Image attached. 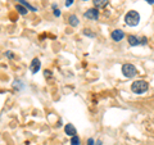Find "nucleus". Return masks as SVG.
Wrapping results in <instances>:
<instances>
[{"label":"nucleus","mask_w":154,"mask_h":145,"mask_svg":"<svg viewBox=\"0 0 154 145\" xmlns=\"http://www.w3.org/2000/svg\"><path fill=\"white\" fill-rule=\"evenodd\" d=\"M125 22L126 25L130 27H135L140 23V14H139L136 11H130L126 13L125 16Z\"/></svg>","instance_id":"f257e3e1"},{"label":"nucleus","mask_w":154,"mask_h":145,"mask_svg":"<svg viewBox=\"0 0 154 145\" xmlns=\"http://www.w3.org/2000/svg\"><path fill=\"white\" fill-rule=\"evenodd\" d=\"M148 89H149V84L144 80H137L132 82V85H131V90L135 94H144L148 91Z\"/></svg>","instance_id":"f03ea898"},{"label":"nucleus","mask_w":154,"mask_h":145,"mask_svg":"<svg viewBox=\"0 0 154 145\" xmlns=\"http://www.w3.org/2000/svg\"><path fill=\"white\" fill-rule=\"evenodd\" d=\"M122 73L125 77H127V79H134V77L137 75V69L134 64L126 63V64L122 66Z\"/></svg>","instance_id":"7ed1b4c3"},{"label":"nucleus","mask_w":154,"mask_h":145,"mask_svg":"<svg viewBox=\"0 0 154 145\" xmlns=\"http://www.w3.org/2000/svg\"><path fill=\"white\" fill-rule=\"evenodd\" d=\"M84 17L88 18V19H91V21H98L99 18V11L95 8H91V9H88L85 13H84Z\"/></svg>","instance_id":"20e7f679"},{"label":"nucleus","mask_w":154,"mask_h":145,"mask_svg":"<svg viewBox=\"0 0 154 145\" xmlns=\"http://www.w3.org/2000/svg\"><path fill=\"white\" fill-rule=\"evenodd\" d=\"M40 68H41V62H40L38 58H35V59L32 60L31 66H30V71L32 72V73H37V72L40 71Z\"/></svg>","instance_id":"39448f33"},{"label":"nucleus","mask_w":154,"mask_h":145,"mask_svg":"<svg viewBox=\"0 0 154 145\" xmlns=\"http://www.w3.org/2000/svg\"><path fill=\"white\" fill-rule=\"evenodd\" d=\"M110 36H112V39L114 41H121L125 37V32L122 30H114L112 33H110Z\"/></svg>","instance_id":"423d86ee"},{"label":"nucleus","mask_w":154,"mask_h":145,"mask_svg":"<svg viewBox=\"0 0 154 145\" xmlns=\"http://www.w3.org/2000/svg\"><path fill=\"white\" fill-rule=\"evenodd\" d=\"M64 131H66V134L68 135V136H75V135L77 134V131H76V127L73 126L72 123H67L66 125V127H64Z\"/></svg>","instance_id":"0eeeda50"},{"label":"nucleus","mask_w":154,"mask_h":145,"mask_svg":"<svg viewBox=\"0 0 154 145\" xmlns=\"http://www.w3.org/2000/svg\"><path fill=\"white\" fill-rule=\"evenodd\" d=\"M127 41H128V44L131 45V46H137L139 44H140V39L136 37L135 35H128Z\"/></svg>","instance_id":"6e6552de"},{"label":"nucleus","mask_w":154,"mask_h":145,"mask_svg":"<svg viewBox=\"0 0 154 145\" xmlns=\"http://www.w3.org/2000/svg\"><path fill=\"white\" fill-rule=\"evenodd\" d=\"M14 2H18L19 4H21V5H23V7L27 8V9H30L31 12H37V9H36L35 7H33V5H31L30 3H27L26 0H14Z\"/></svg>","instance_id":"1a4fd4ad"},{"label":"nucleus","mask_w":154,"mask_h":145,"mask_svg":"<svg viewBox=\"0 0 154 145\" xmlns=\"http://www.w3.org/2000/svg\"><path fill=\"white\" fill-rule=\"evenodd\" d=\"M68 23H69V26H72V27H77L79 26V23H80V21H79V18H77V16L72 14V16H69V18H68Z\"/></svg>","instance_id":"9d476101"},{"label":"nucleus","mask_w":154,"mask_h":145,"mask_svg":"<svg viewBox=\"0 0 154 145\" xmlns=\"http://www.w3.org/2000/svg\"><path fill=\"white\" fill-rule=\"evenodd\" d=\"M93 3H94V5L99 9V8H104V7H107L108 0H93Z\"/></svg>","instance_id":"9b49d317"},{"label":"nucleus","mask_w":154,"mask_h":145,"mask_svg":"<svg viewBox=\"0 0 154 145\" xmlns=\"http://www.w3.org/2000/svg\"><path fill=\"white\" fill-rule=\"evenodd\" d=\"M16 11H17L19 14H22V16H25V14L28 13V9L25 8L23 5H21V4H16Z\"/></svg>","instance_id":"f8f14e48"},{"label":"nucleus","mask_w":154,"mask_h":145,"mask_svg":"<svg viewBox=\"0 0 154 145\" xmlns=\"http://www.w3.org/2000/svg\"><path fill=\"white\" fill-rule=\"evenodd\" d=\"M13 88L16 90H22L23 88H25V85H23V82L21 80H16L13 82Z\"/></svg>","instance_id":"ddd939ff"},{"label":"nucleus","mask_w":154,"mask_h":145,"mask_svg":"<svg viewBox=\"0 0 154 145\" xmlns=\"http://www.w3.org/2000/svg\"><path fill=\"white\" fill-rule=\"evenodd\" d=\"M80 144H81V140H80V137L77 136V135L72 136V139H71V145H80Z\"/></svg>","instance_id":"4468645a"},{"label":"nucleus","mask_w":154,"mask_h":145,"mask_svg":"<svg viewBox=\"0 0 154 145\" xmlns=\"http://www.w3.org/2000/svg\"><path fill=\"white\" fill-rule=\"evenodd\" d=\"M84 33H85L86 36H89V37H93V39L95 37V33H93L90 30H84Z\"/></svg>","instance_id":"2eb2a0df"},{"label":"nucleus","mask_w":154,"mask_h":145,"mask_svg":"<svg viewBox=\"0 0 154 145\" xmlns=\"http://www.w3.org/2000/svg\"><path fill=\"white\" fill-rule=\"evenodd\" d=\"M5 55L9 58V59H13V58H14V54H13V53L11 51V50H8V51H5Z\"/></svg>","instance_id":"dca6fc26"},{"label":"nucleus","mask_w":154,"mask_h":145,"mask_svg":"<svg viewBox=\"0 0 154 145\" xmlns=\"http://www.w3.org/2000/svg\"><path fill=\"white\" fill-rule=\"evenodd\" d=\"M54 16L55 17H60V11L58 8H54Z\"/></svg>","instance_id":"f3484780"},{"label":"nucleus","mask_w":154,"mask_h":145,"mask_svg":"<svg viewBox=\"0 0 154 145\" xmlns=\"http://www.w3.org/2000/svg\"><path fill=\"white\" fill-rule=\"evenodd\" d=\"M73 2H75V0H66V7H67V8L71 7L72 4H73Z\"/></svg>","instance_id":"a211bd4d"},{"label":"nucleus","mask_w":154,"mask_h":145,"mask_svg":"<svg viewBox=\"0 0 154 145\" xmlns=\"http://www.w3.org/2000/svg\"><path fill=\"white\" fill-rule=\"evenodd\" d=\"M88 145H95V141H94V139H93V137L88 139Z\"/></svg>","instance_id":"6ab92c4d"},{"label":"nucleus","mask_w":154,"mask_h":145,"mask_svg":"<svg viewBox=\"0 0 154 145\" xmlns=\"http://www.w3.org/2000/svg\"><path fill=\"white\" fill-rule=\"evenodd\" d=\"M140 44H141V45H146V37H141Z\"/></svg>","instance_id":"aec40b11"},{"label":"nucleus","mask_w":154,"mask_h":145,"mask_svg":"<svg viewBox=\"0 0 154 145\" xmlns=\"http://www.w3.org/2000/svg\"><path fill=\"white\" fill-rule=\"evenodd\" d=\"M44 76H45V77H51V72L45 69V72H44Z\"/></svg>","instance_id":"412c9836"},{"label":"nucleus","mask_w":154,"mask_h":145,"mask_svg":"<svg viewBox=\"0 0 154 145\" xmlns=\"http://www.w3.org/2000/svg\"><path fill=\"white\" fill-rule=\"evenodd\" d=\"M146 3L150 4V5H153V4H154V0H146Z\"/></svg>","instance_id":"4be33fe9"},{"label":"nucleus","mask_w":154,"mask_h":145,"mask_svg":"<svg viewBox=\"0 0 154 145\" xmlns=\"http://www.w3.org/2000/svg\"><path fill=\"white\" fill-rule=\"evenodd\" d=\"M103 143H102V140H98V141H96V144L95 145H102Z\"/></svg>","instance_id":"5701e85b"},{"label":"nucleus","mask_w":154,"mask_h":145,"mask_svg":"<svg viewBox=\"0 0 154 145\" xmlns=\"http://www.w3.org/2000/svg\"><path fill=\"white\" fill-rule=\"evenodd\" d=\"M84 2H88V0H84Z\"/></svg>","instance_id":"b1692460"}]
</instances>
